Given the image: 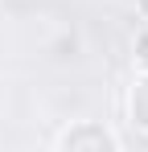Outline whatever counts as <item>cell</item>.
<instances>
[{
  "label": "cell",
  "instance_id": "obj_3",
  "mask_svg": "<svg viewBox=\"0 0 148 152\" xmlns=\"http://www.w3.org/2000/svg\"><path fill=\"white\" fill-rule=\"evenodd\" d=\"M132 58H136V66L148 70V21L136 29V41H132Z\"/></svg>",
  "mask_w": 148,
  "mask_h": 152
},
{
  "label": "cell",
  "instance_id": "obj_2",
  "mask_svg": "<svg viewBox=\"0 0 148 152\" xmlns=\"http://www.w3.org/2000/svg\"><path fill=\"white\" fill-rule=\"evenodd\" d=\"M127 119H132L136 132L148 136V70H140L127 86Z\"/></svg>",
  "mask_w": 148,
  "mask_h": 152
},
{
  "label": "cell",
  "instance_id": "obj_4",
  "mask_svg": "<svg viewBox=\"0 0 148 152\" xmlns=\"http://www.w3.org/2000/svg\"><path fill=\"white\" fill-rule=\"evenodd\" d=\"M136 17H140V21H148V0H136Z\"/></svg>",
  "mask_w": 148,
  "mask_h": 152
},
{
  "label": "cell",
  "instance_id": "obj_1",
  "mask_svg": "<svg viewBox=\"0 0 148 152\" xmlns=\"http://www.w3.org/2000/svg\"><path fill=\"white\" fill-rule=\"evenodd\" d=\"M123 140L111 132L107 124H99V119H74L70 127H62L58 136H53V148L58 152H115Z\"/></svg>",
  "mask_w": 148,
  "mask_h": 152
}]
</instances>
